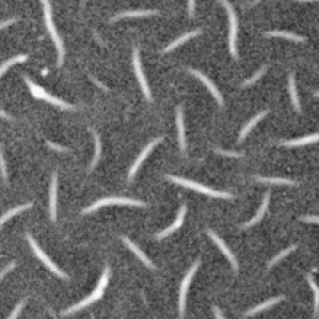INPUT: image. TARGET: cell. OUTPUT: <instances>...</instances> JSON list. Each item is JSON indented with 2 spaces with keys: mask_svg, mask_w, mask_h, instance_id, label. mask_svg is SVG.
<instances>
[{
  "mask_svg": "<svg viewBox=\"0 0 319 319\" xmlns=\"http://www.w3.org/2000/svg\"><path fill=\"white\" fill-rule=\"evenodd\" d=\"M185 211H187V207H185V205L180 207V211H179V214H177V219H175V222L171 225V227H168L166 230H163V232H160L155 238L157 239H163V238H166L168 235H171L173 232H175L177 228H180V225H182V222H184V216H185Z\"/></svg>",
  "mask_w": 319,
  "mask_h": 319,
  "instance_id": "obj_15",
  "label": "cell"
},
{
  "mask_svg": "<svg viewBox=\"0 0 319 319\" xmlns=\"http://www.w3.org/2000/svg\"><path fill=\"white\" fill-rule=\"evenodd\" d=\"M13 268H15V263H10V265H8L7 268H3V270H2V273H0V281H2V278H3V276H5V274H7V273H10V271H12Z\"/></svg>",
  "mask_w": 319,
  "mask_h": 319,
  "instance_id": "obj_36",
  "label": "cell"
},
{
  "mask_svg": "<svg viewBox=\"0 0 319 319\" xmlns=\"http://www.w3.org/2000/svg\"><path fill=\"white\" fill-rule=\"evenodd\" d=\"M289 91H290V97H292V104L295 107V112H302L300 109V101H299V96H297V90H295V77L294 74H289Z\"/></svg>",
  "mask_w": 319,
  "mask_h": 319,
  "instance_id": "obj_22",
  "label": "cell"
},
{
  "mask_svg": "<svg viewBox=\"0 0 319 319\" xmlns=\"http://www.w3.org/2000/svg\"><path fill=\"white\" fill-rule=\"evenodd\" d=\"M207 235L211 236V239L219 246V249H221V251L223 252V255L230 260V263H232V267H233V270H238V262H236V258H235V255L232 254V251L228 249V246L225 244L223 241H222L221 238H219V236H217L216 233L212 232V230H207Z\"/></svg>",
  "mask_w": 319,
  "mask_h": 319,
  "instance_id": "obj_12",
  "label": "cell"
},
{
  "mask_svg": "<svg viewBox=\"0 0 319 319\" xmlns=\"http://www.w3.org/2000/svg\"><path fill=\"white\" fill-rule=\"evenodd\" d=\"M160 142H161V137H158V139H153V141L150 142V144H148V145H147V147L144 148V150H142V152L139 153V157H137V160H136V161H134L133 168L129 169V175H128V179H129V180H133V177H134V175H136V173H137V169L141 168L142 161H144V160L147 158V155H148V153H150V152L153 150V147H155V145H158Z\"/></svg>",
  "mask_w": 319,
  "mask_h": 319,
  "instance_id": "obj_10",
  "label": "cell"
},
{
  "mask_svg": "<svg viewBox=\"0 0 319 319\" xmlns=\"http://www.w3.org/2000/svg\"><path fill=\"white\" fill-rule=\"evenodd\" d=\"M297 2H319V0H297Z\"/></svg>",
  "mask_w": 319,
  "mask_h": 319,
  "instance_id": "obj_42",
  "label": "cell"
},
{
  "mask_svg": "<svg viewBox=\"0 0 319 319\" xmlns=\"http://www.w3.org/2000/svg\"><path fill=\"white\" fill-rule=\"evenodd\" d=\"M284 299L283 295H279V297H274V299H270V300H267V302H263V303H260V305H257L255 308H252V310H249L247 313H244V318H249V316H255L257 313H260V311H263V310H268V308H271L273 305H276V303H279Z\"/></svg>",
  "mask_w": 319,
  "mask_h": 319,
  "instance_id": "obj_16",
  "label": "cell"
},
{
  "mask_svg": "<svg viewBox=\"0 0 319 319\" xmlns=\"http://www.w3.org/2000/svg\"><path fill=\"white\" fill-rule=\"evenodd\" d=\"M0 117H3V118H8V120H12V117L7 113V112H3V111H0Z\"/></svg>",
  "mask_w": 319,
  "mask_h": 319,
  "instance_id": "obj_41",
  "label": "cell"
},
{
  "mask_svg": "<svg viewBox=\"0 0 319 319\" xmlns=\"http://www.w3.org/2000/svg\"><path fill=\"white\" fill-rule=\"evenodd\" d=\"M29 207H32V203H26V205H23V206H18V207H13L12 211H8L7 214H3L2 217H0V228H2V225L8 221V219H12L13 216H16V214H19V212H23V211H26V209H29Z\"/></svg>",
  "mask_w": 319,
  "mask_h": 319,
  "instance_id": "obj_25",
  "label": "cell"
},
{
  "mask_svg": "<svg viewBox=\"0 0 319 319\" xmlns=\"http://www.w3.org/2000/svg\"><path fill=\"white\" fill-rule=\"evenodd\" d=\"M56 205H58V174H53L51 180V190H49V214H51V221L56 222L58 212H56Z\"/></svg>",
  "mask_w": 319,
  "mask_h": 319,
  "instance_id": "obj_13",
  "label": "cell"
},
{
  "mask_svg": "<svg viewBox=\"0 0 319 319\" xmlns=\"http://www.w3.org/2000/svg\"><path fill=\"white\" fill-rule=\"evenodd\" d=\"M267 113H268L267 111H262V112L258 113V115H255V117L252 118L251 122H249V123H247V125L244 126V128H243V131H241V134H239V141H243L244 137H246L247 134H249V131H251L252 128H254V126H255V125L258 123V122H260V120H262L263 117H265Z\"/></svg>",
  "mask_w": 319,
  "mask_h": 319,
  "instance_id": "obj_23",
  "label": "cell"
},
{
  "mask_svg": "<svg viewBox=\"0 0 319 319\" xmlns=\"http://www.w3.org/2000/svg\"><path fill=\"white\" fill-rule=\"evenodd\" d=\"M302 221H305V222H311V223H313V222H318V223H319V217H318V216H310V217L306 216V217L302 219Z\"/></svg>",
  "mask_w": 319,
  "mask_h": 319,
  "instance_id": "obj_39",
  "label": "cell"
},
{
  "mask_svg": "<svg viewBox=\"0 0 319 319\" xmlns=\"http://www.w3.org/2000/svg\"><path fill=\"white\" fill-rule=\"evenodd\" d=\"M189 72H190L191 75H195L196 79H200V80L203 81V83L206 85V88H207V90L212 93V96H214V97H216V101L219 102V106H223V99H222V96H221V93H219V90H217V88H216V85H214L212 81L209 80V79H207V77H206L205 74H203V72H200V70H196V69H189Z\"/></svg>",
  "mask_w": 319,
  "mask_h": 319,
  "instance_id": "obj_11",
  "label": "cell"
},
{
  "mask_svg": "<svg viewBox=\"0 0 319 319\" xmlns=\"http://www.w3.org/2000/svg\"><path fill=\"white\" fill-rule=\"evenodd\" d=\"M27 59V54H19V56H15V58H10L8 61H5L2 65H0V77H2L7 70L12 67V65L18 64V63H24Z\"/></svg>",
  "mask_w": 319,
  "mask_h": 319,
  "instance_id": "obj_27",
  "label": "cell"
},
{
  "mask_svg": "<svg viewBox=\"0 0 319 319\" xmlns=\"http://www.w3.org/2000/svg\"><path fill=\"white\" fill-rule=\"evenodd\" d=\"M166 179L173 180V182L187 187V189H191V190H196L200 191L203 195H207V196H212V198H223V200H232V195L230 193H225V191H217V190H212V189H207V187L193 182V180H189V179H182V177H177V175H166Z\"/></svg>",
  "mask_w": 319,
  "mask_h": 319,
  "instance_id": "obj_2",
  "label": "cell"
},
{
  "mask_svg": "<svg viewBox=\"0 0 319 319\" xmlns=\"http://www.w3.org/2000/svg\"><path fill=\"white\" fill-rule=\"evenodd\" d=\"M319 141V133L311 134V136H305L300 137V139H292V141H286L283 142L284 147H300V145H306V144H315Z\"/></svg>",
  "mask_w": 319,
  "mask_h": 319,
  "instance_id": "obj_18",
  "label": "cell"
},
{
  "mask_svg": "<svg viewBox=\"0 0 319 319\" xmlns=\"http://www.w3.org/2000/svg\"><path fill=\"white\" fill-rule=\"evenodd\" d=\"M265 70H267V65H263L262 69H258V70H257V74H254V75L251 77V79H247V80L244 81L243 86H249V85H252V83H255V81H257L258 79H260V77H262L263 74H265Z\"/></svg>",
  "mask_w": 319,
  "mask_h": 319,
  "instance_id": "obj_31",
  "label": "cell"
},
{
  "mask_svg": "<svg viewBox=\"0 0 319 319\" xmlns=\"http://www.w3.org/2000/svg\"><path fill=\"white\" fill-rule=\"evenodd\" d=\"M24 81L27 83V88H29V91L32 93V96H34V97L42 99V101H47V102L53 104V106H56V107H61V109H64V111H74V109H75L74 106H70V104H67V102L61 101V99L51 96L49 93H47L45 90H43V88L35 85L31 79H27V77H24Z\"/></svg>",
  "mask_w": 319,
  "mask_h": 319,
  "instance_id": "obj_3",
  "label": "cell"
},
{
  "mask_svg": "<svg viewBox=\"0 0 319 319\" xmlns=\"http://www.w3.org/2000/svg\"><path fill=\"white\" fill-rule=\"evenodd\" d=\"M42 5H43V13H45V24L49 31V35H51L54 45L58 48V65H63L64 61V47H63V42L59 38L58 32H56V27L53 24V16H51V7H49V2L48 0H42Z\"/></svg>",
  "mask_w": 319,
  "mask_h": 319,
  "instance_id": "obj_4",
  "label": "cell"
},
{
  "mask_svg": "<svg viewBox=\"0 0 319 319\" xmlns=\"http://www.w3.org/2000/svg\"><path fill=\"white\" fill-rule=\"evenodd\" d=\"M109 274H111V268L106 267V270H104V274L101 276V279H99V284H97V287H96L95 292H93L91 295H88L85 300L79 302V303L74 305L72 308L65 310L63 315H64V316H69V315H72V313H77V311L83 310V308H86V306H90L91 303H95V302H97L99 299H101L102 294H104V290H106V286H107V283H109Z\"/></svg>",
  "mask_w": 319,
  "mask_h": 319,
  "instance_id": "obj_1",
  "label": "cell"
},
{
  "mask_svg": "<svg viewBox=\"0 0 319 319\" xmlns=\"http://www.w3.org/2000/svg\"><path fill=\"white\" fill-rule=\"evenodd\" d=\"M109 205H126V206H137V207H144L145 203H142L139 200H134V198H118V196H112V198H102V200L96 201L95 205H91L90 207H86L81 211V214H90L96 209L102 207V206H109Z\"/></svg>",
  "mask_w": 319,
  "mask_h": 319,
  "instance_id": "obj_5",
  "label": "cell"
},
{
  "mask_svg": "<svg viewBox=\"0 0 319 319\" xmlns=\"http://www.w3.org/2000/svg\"><path fill=\"white\" fill-rule=\"evenodd\" d=\"M93 134H95L96 153H95V160H93V163H91V169L96 166L97 161H99V157H101V137H99V134H97V133H95V131H93Z\"/></svg>",
  "mask_w": 319,
  "mask_h": 319,
  "instance_id": "obj_30",
  "label": "cell"
},
{
  "mask_svg": "<svg viewBox=\"0 0 319 319\" xmlns=\"http://www.w3.org/2000/svg\"><path fill=\"white\" fill-rule=\"evenodd\" d=\"M268 37H281V38H287V40H294V42H305V37L295 35L292 32H284V31H270L267 32Z\"/></svg>",
  "mask_w": 319,
  "mask_h": 319,
  "instance_id": "obj_24",
  "label": "cell"
},
{
  "mask_svg": "<svg viewBox=\"0 0 319 319\" xmlns=\"http://www.w3.org/2000/svg\"><path fill=\"white\" fill-rule=\"evenodd\" d=\"M198 267H200V260H196L191 268L189 270V273L185 274L184 281H182V286H180V295H179V308H180V318L185 316V297H187V290H189V286L191 283V279H193V274L196 273Z\"/></svg>",
  "mask_w": 319,
  "mask_h": 319,
  "instance_id": "obj_8",
  "label": "cell"
},
{
  "mask_svg": "<svg viewBox=\"0 0 319 319\" xmlns=\"http://www.w3.org/2000/svg\"><path fill=\"white\" fill-rule=\"evenodd\" d=\"M158 15L157 10H136V12H125L122 15H117L112 21H118L123 18H141V16H153Z\"/></svg>",
  "mask_w": 319,
  "mask_h": 319,
  "instance_id": "obj_20",
  "label": "cell"
},
{
  "mask_svg": "<svg viewBox=\"0 0 319 319\" xmlns=\"http://www.w3.org/2000/svg\"><path fill=\"white\" fill-rule=\"evenodd\" d=\"M268 201H270V191H267L265 193V196H263V201H262V206H260V209H258V212L254 216V219H251L249 222H246L243 227L244 228H247V227H252V225H255L257 222H260L262 221V217L265 216V212H267V207H268Z\"/></svg>",
  "mask_w": 319,
  "mask_h": 319,
  "instance_id": "obj_17",
  "label": "cell"
},
{
  "mask_svg": "<svg viewBox=\"0 0 319 319\" xmlns=\"http://www.w3.org/2000/svg\"><path fill=\"white\" fill-rule=\"evenodd\" d=\"M26 238H27V243L31 244L32 251H34V254H35L38 258H40L42 263H43V265H45V267L48 268L49 271H53L54 274H56L58 278H67V274H65L63 270H59V268H58L56 265H54V263H53L51 260H49V257H48V255L45 254V252H43V251L40 249V247H38V244L35 243V239L32 238L31 235H26Z\"/></svg>",
  "mask_w": 319,
  "mask_h": 319,
  "instance_id": "obj_6",
  "label": "cell"
},
{
  "mask_svg": "<svg viewBox=\"0 0 319 319\" xmlns=\"http://www.w3.org/2000/svg\"><path fill=\"white\" fill-rule=\"evenodd\" d=\"M195 13V0H189V15L193 16Z\"/></svg>",
  "mask_w": 319,
  "mask_h": 319,
  "instance_id": "obj_38",
  "label": "cell"
},
{
  "mask_svg": "<svg viewBox=\"0 0 319 319\" xmlns=\"http://www.w3.org/2000/svg\"><path fill=\"white\" fill-rule=\"evenodd\" d=\"M217 153H221V155H225V157H243V153H238V152H227V150H217Z\"/></svg>",
  "mask_w": 319,
  "mask_h": 319,
  "instance_id": "obj_34",
  "label": "cell"
},
{
  "mask_svg": "<svg viewBox=\"0 0 319 319\" xmlns=\"http://www.w3.org/2000/svg\"><path fill=\"white\" fill-rule=\"evenodd\" d=\"M122 241H123V243H125L126 246H128V249H131V251L134 252L136 257L139 258V260H141L142 263H144V265H147L148 268H155V265H153V263L150 262V258H148V257L144 254V252H142V251L139 249V247H137V246L133 243V241H131V239L128 238V236H122Z\"/></svg>",
  "mask_w": 319,
  "mask_h": 319,
  "instance_id": "obj_14",
  "label": "cell"
},
{
  "mask_svg": "<svg viewBox=\"0 0 319 319\" xmlns=\"http://www.w3.org/2000/svg\"><path fill=\"white\" fill-rule=\"evenodd\" d=\"M294 249H295V246H290V247H287V249H284L283 252H279L278 255H274V257L271 258V260L268 262V268H271L273 265H276V263H278L279 260H281V258H284L286 255H289Z\"/></svg>",
  "mask_w": 319,
  "mask_h": 319,
  "instance_id": "obj_29",
  "label": "cell"
},
{
  "mask_svg": "<svg viewBox=\"0 0 319 319\" xmlns=\"http://www.w3.org/2000/svg\"><path fill=\"white\" fill-rule=\"evenodd\" d=\"M308 283H310V287L313 289V294H315V318H318L319 316V287L311 274H308Z\"/></svg>",
  "mask_w": 319,
  "mask_h": 319,
  "instance_id": "obj_28",
  "label": "cell"
},
{
  "mask_svg": "<svg viewBox=\"0 0 319 319\" xmlns=\"http://www.w3.org/2000/svg\"><path fill=\"white\" fill-rule=\"evenodd\" d=\"M201 34V31L198 29V31H191V32H187L185 35H182V37H179L177 40H174L171 45H168L166 48L163 49L164 53H169V51H173L174 48H177L179 45H182V43H185L187 40H190V38H193V37H196V35H200Z\"/></svg>",
  "mask_w": 319,
  "mask_h": 319,
  "instance_id": "obj_21",
  "label": "cell"
},
{
  "mask_svg": "<svg viewBox=\"0 0 319 319\" xmlns=\"http://www.w3.org/2000/svg\"><path fill=\"white\" fill-rule=\"evenodd\" d=\"M257 180H258V182L271 184V185H290V187L297 185L294 180H290V179H279V177H257Z\"/></svg>",
  "mask_w": 319,
  "mask_h": 319,
  "instance_id": "obj_26",
  "label": "cell"
},
{
  "mask_svg": "<svg viewBox=\"0 0 319 319\" xmlns=\"http://www.w3.org/2000/svg\"><path fill=\"white\" fill-rule=\"evenodd\" d=\"M222 5L227 10V13L230 16V53L235 59H238V51H236V34H238V21H236V15L233 12L232 5H230L227 0H222Z\"/></svg>",
  "mask_w": 319,
  "mask_h": 319,
  "instance_id": "obj_7",
  "label": "cell"
},
{
  "mask_svg": "<svg viewBox=\"0 0 319 319\" xmlns=\"http://www.w3.org/2000/svg\"><path fill=\"white\" fill-rule=\"evenodd\" d=\"M133 64H134V72L137 75V80H139L142 91L147 97V101H152V95H150V90H148V85H147V80L144 77V72H142V65H141V58H139V49L134 48L133 51Z\"/></svg>",
  "mask_w": 319,
  "mask_h": 319,
  "instance_id": "obj_9",
  "label": "cell"
},
{
  "mask_svg": "<svg viewBox=\"0 0 319 319\" xmlns=\"http://www.w3.org/2000/svg\"><path fill=\"white\" fill-rule=\"evenodd\" d=\"M15 23H16V18H10V19H7V21H2V23H0V29H5V27L12 26V24H15Z\"/></svg>",
  "mask_w": 319,
  "mask_h": 319,
  "instance_id": "obj_35",
  "label": "cell"
},
{
  "mask_svg": "<svg viewBox=\"0 0 319 319\" xmlns=\"http://www.w3.org/2000/svg\"><path fill=\"white\" fill-rule=\"evenodd\" d=\"M48 145L53 148V150H59V152H65V147H61V145H58V144H54V142H49L48 141Z\"/></svg>",
  "mask_w": 319,
  "mask_h": 319,
  "instance_id": "obj_37",
  "label": "cell"
},
{
  "mask_svg": "<svg viewBox=\"0 0 319 319\" xmlns=\"http://www.w3.org/2000/svg\"><path fill=\"white\" fill-rule=\"evenodd\" d=\"M316 96H318V97H319V93H316Z\"/></svg>",
  "mask_w": 319,
  "mask_h": 319,
  "instance_id": "obj_44",
  "label": "cell"
},
{
  "mask_svg": "<svg viewBox=\"0 0 319 319\" xmlns=\"http://www.w3.org/2000/svg\"><path fill=\"white\" fill-rule=\"evenodd\" d=\"M258 2H260V0H254V5H257Z\"/></svg>",
  "mask_w": 319,
  "mask_h": 319,
  "instance_id": "obj_43",
  "label": "cell"
},
{
  "mask_svg": "<svg viewBox=\"0 0 319 319\" xmlns=\"http://www.w3.org/2000/svg\"><path fill=\"white\" fill-rule=\"evenodd\" d=\"M212 310H214V313H216V318H219V319H223L225 316H223V313L219 310L217 306H212Z\"/></svg>",
  "mask_w": 319,
  "mask_h": 319,
  "instance_id": "obj_40",
  "label": "cell"
},
{
  "mask_svg": "<svg viewBox=\"0 0 319 319\" xmlns=\"http://www.w3.org/2000/svg\"><path fill=\"white\" fill-rule=\"evenodd\" d=\"M175 120H177V129H179V142H180V148L185 153L187 150V142H185V128H184V115H182V109L177 107V113H175Z\"/></svg>",
  "mask_w": 319,
  "mask_h": 319,
  "instance_id": "obj_19",
  "label": "cell"
},
{
  "mask_svg": "<svg viewBox=\"0 0 319 319\" xmlns=\"http://www.w3.org/2000/svg\"><path fill=\"white\" fill-rule=\"evenodd\" d=\"M26 305V300H21L18 305H16V308L13 310V313L10 315V319H15V318H18L19 316V313H21V310H23V306Z\"/></svg>",
  "mask_w": 319,
  "mask_h": 319,
  "instance_id": "obj_33",
  "label": "cell"
},
{
  "mask_svg": "<svg viewBox=\"0 0 319 319\" xmlns=\"http://www.w3.org/2000/svg\"><path fill=\"white\" fill-rule=\"evenodd\" d=\"M0 169H2L3 179L7 180V179H8V173H7V164H5V158H3V155H2V148H0Z\"/></svg>",
  "mask_w": 319,
  "mask_h": 319,
  "instance_id": "obj_32",
  "label": "cell"
}]
</instances>
